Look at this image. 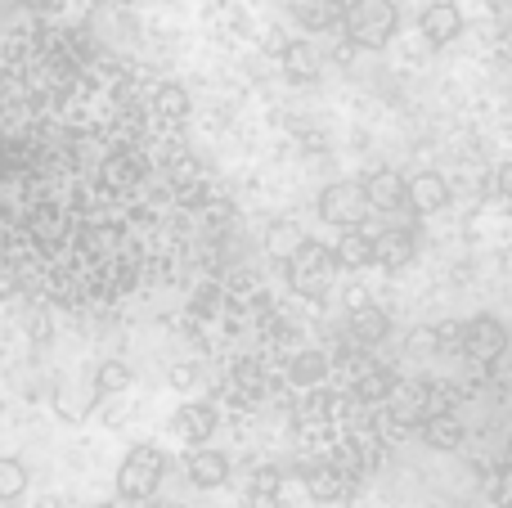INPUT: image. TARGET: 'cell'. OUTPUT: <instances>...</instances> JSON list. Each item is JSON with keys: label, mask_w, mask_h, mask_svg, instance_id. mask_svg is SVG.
Listing matches in <instances>:
<instances>
[{"label": "cell", "mask_w": 512, "mask_h": 508, "mask_svg": "<svg viewBox=\"0 0 512 508\" xmlns=\"http://www.w3.org/2000/svg\"><path fill=\"white\" fill-rule=\"evenodd\" d=\"M364 306H369V288H360V284H351L346 288V311H364Z\"/></svg>", "instance_id": "f1b7e54d"}, {"label": "cell", "mask_w": 512, "mask_h": 508, "mask_svg": "<svg viewBox=\"0 0 512 508\" xmlns=\"http://www.w3.org/2000/svg\"><path fill=\"white\" fill-rule=\"evenodd\" d=\"M459 347L477 360H495L508 347V329L499 324V315H472L468 324H459Z\"/></svg>", "instance_id": "5b68a950"}, {"label": "cell", "mask_w": 512, "mask_h": 508, "mask_svg": "<svg viewBox=\"0 0 512 508\" xmlns=\"http://www.w3.org/2000/svg\"><path fill=\"white\" fill-rule=\"evenodd\" d=\"M360 189H364V203L378 207V212H396V207L405 203V176H400V171H391V167L369 171Z\"/></svg>", "instance_id": "52a82bcc"}, {"label": "cell", "mask_w": 512, "mask_h": 508, "mask_svg": "<svg viewBox=\"0 0 512 508\" xmlns=\"http://www.w3.org/2000/svg\"><path fill=\"white\" fill-rule=\"evenodd\" d=\"M418 32H423L432 45H450L454 36L463 32L459 5H454V0H436V5H427L423 14H418Z\"/></svg>", "instance_id": "8992f818"}, {"label": "cell", "mask_w": 512, "mask_h": 508, "mask_svg": "<svg viewBox=\"0 0 512 508\" xmlns=\"http://www.w3.org/2000/svg\"><path fill=\"white\" fill-rule=\"evenodd\" d=\"M387 333H391V320H387V311H378V306H364V311H355L351 315V338L360 342V347H378V342H387Z\"/></svg>", "instance_id": "9a60e30c"}, {"label": "cell", "mask_w": 512, "mask_h": 508, "mask_svg": "<svg viewBox=\"0 0 512 508\" xmlns=\"http://www.w3.org/2000/svg\"><path fill=\"white\" fill-rule=\"evenodd\" d=\"M252 491H256V495H274V491H279V473H274V468L256 473V477H252Z\"/></svg>", "instance_id": "83f0119b"}, {"label": "cell", "mask_w": 512, "mask_h": 508, "mask_svg": "<svg viewBox=\"0 0 512 508\" xmlns=\"http://www.w3.org/2000/svg\"><path fill=\"white\" fill-rule=\"evenodd\" d=\"M405 198L418 207V212H441V207L450 203V185H445L436 171H423V176H414L405 185Z\"/></svg>", "instance_id": "8fae6325"}, {"label": "cell", "mask_w": 512, "mask_h": 508, "mask_svg": "<svg viewBox=\"0 0 512 508\" xmlns=\"http://www.w3.org/2000/svg\"><path fill=\"white\" fill-rule=\"evenodd\" d=\"M396 5L391 0H360L355 9H346V41L355 50H382L396 36Z\"/></svg>", "instance_id": "6da1fadb"}, {"label": "cell", "mask_w": 512, "mask_h": 508, "mask_svg": "<svg viewBox=\"0 0 512 508\" xmlns=\"http://www.w3.org/2000/svg\"><path fill=\"white\" fill-rule=\"evenodd\" d=\"M167 378H171V387H176V392H189V387L198 383V369H194V360H176V365L167 369Z\"/></svg>", "instance_id": "d4e9b609"}, {"label": "cell", "mask_w": 512, "mask_h": 508, "mask_svg": "<svg viewBox=\"0 0 512 508\" xmlns=\"http://www.w3.org/2000/svg\"><path fill=\"white\" fill-rule=\"evenodd\" d=\"M328 5H333V9H355L360 0H328Z\"/></svg>", "instance_id": "f546056e"}, {"label": "cell", "mask_w": 512, "mask_h": 508, "mask_svg": "<svg viewBox=\"0 0 512 508\" xmlns=\"http://www.w3.org/2000/svg\"><path fill=\"white\" fill-rule=\"evenodd\" d=\"M27 491V464H23V459H14V455H9V459H0V500H18V495H23Z\"/></svg>", "instance_id": "ffe728a7"}, {"label": "cell", "mask_w": 512, "mask_h": 508, "mask_svg": "<svg viewBox=\"0 0 512 508\" xmlns=\"http://www.w3.org/2000/svg\"><path fill=\"white\" fill-rule=\"evenodd\" d=\"M409 351H441V342H436V329L409 333Z\"/></svg>", "instance_id": "4316f807"}, {"label": "cell", "mask_w": 512, "mask_h": 508, "mask_svg": "<svg viewBox=\"0 0 512 508\" xmlns=\"http://www.w3.org/2000/svg\"><path fill=\"white\" fill-rule=\"evenodd\" d=\"M234 378H239V387H248V392H261V383H265L256 360H239V365H234Z\"/></svg>", "instance_id": "484cf974"}, {"label": "cell", "mask_w": 512, "mask_h": 508, "mask_svg": "<svg viewBox=\"0 0 512 508\" xmlns=\"http://www.w3.org/2000/svg\"><path fill=\"white\" fill-rule=\"evenodd\" d=\"M283 266H288L292 288H301V293H310V297L324 293L328 275L337 270V266H333V248H324V243H315V239H301V248L292 252Z\"/></svg>", "instance_id": "3957f363"}, {"label": "cell", "mask_w": 512, "mask_h": 508, "mask_svg": "<svg viewBox=\"0 0 512 508\" xmlns=\"http://www.w3.org/2000/svg\"><path fill=\"white\" fill-rule=\"evenodd\" d=\"M283 59V72H288V81H315L319 77V54L310 41H288L279 50Z\"/></svg>", "instance_id": "5bb4252c"}, {"label": "cell", "mask_w": 512, "mask_h": 508, "mask_svg": "<svg viewBox=\"0 0 512 508\" xmlns=\"http://www.w3.org/2000/svg\"><path fill=\"white\" fill-rule=\"evenodd\" d=\"M301 239H306V234H301L297 221H270L265 225V252H270L274 261H288L292 252L301 248Z\"/></svg>", "instance_id": "2e32d148"}, {"label": "cell", "mask_w": 512, "mask_h": 508, "mask_svg": "<svg viewBox=\"0 0 512 508\" xmlns=\"http://www.w3.org/2000/svg\"><path fill=\"white\" fill-rule=\"evenodd\" d=\"M333 266L337 270H364L373 266V239L364 230H346L333 248Z\"/></svg>", "instance_id": "7c38bea8"}, {"label": "cell", "mask_w": 512, "mask_h": 508, "mask_svg": "<svg viewBox=\"0 0 512 508\" xmlns=\"http://www.w3.org/2000/svg\"><path fill=\"white\" fill-rule=\"evenodd\" d=\"M319 216H324L328 225H342V230H360L364 216H369L360 180H333V185L319 194Z\"/></svg>", "instance_id": "277c9868"}, {"label": "cell", "mask_w": 512, "mask_h": 508, "mask_svg": "<svg viewBox=\"0 0 512 508\" xmlns=\"http://www.w3.org/2000/svg\"><path fill=\"white\" fill-rule=\"evenodd\" d=\"M292 14H297L301 27H310V32H324V27H333L337 9L328 5V0H292Z\"/></svg>", "instance_id": "d6986e66"}, {"label": "cell", "mask_w": 512, "mask_h": 508, "mask_svg": "<svg viewBox=\"0 0 512 508\" xmlns=\"http://www.w3.org/2000/svg\"><path fill=\"white\" fill-rule=\"evenodd\" d=\"M396 392V374L391 369H373V374L360 378V401H387Z\"/></svg>", "instance_id": "603a6c76"}, {"label": "cell", "mask_w": 512, "mask_h": 508, "mask_svg": "<svg viewBox=\"0 0 512 508\" xmlns=\"http://www.w3.org/2000/svg\"><path fill=\"white\" fill-rule=\"evenodd\" d=\"M131 387V365L126 360H104L95 369V396H117Z\"/></svg>", "instance_id": "ac0fdd59"}, {"label": "cell", "mask_w": 512, "mask_h": 508, "mask_svg": "<svg viewBox=\"0 0 512 508\" xmlns=\"http://www.w3.org/2000/svg\"><path fill=\"white\" fill-rule=\"evenodd\" d=\"M162 482V450L153 446H135L131 455L117 468V495L122 500H149Z\"/></svg>", "instance_id": "7a4b0ae2"}, {"label": "cell", "mask_w": 512, "mask_h": 508, "mask_svg": "<svg viewBox=\"0 0 512 508\" xmlns=\"http://www.w3.org/2000/svg\"><path fill=\"white\" fill-rule=\"evenodd\" d=\"M95 401H99V396H81V401H77V387L59 383V396H54V410H59L63 419L77 423V419H86V414L95 410Z\"/></svg>", "instance_id": "44dd1931"}, {"label": "cell", "mask_w": 512, "mask_h": 508, "mask_svg": "<svg viewBox=\"0 0 512 508\" xmlns=\"http://www.w3.org/2000/svg\"><path fill=\"white\" fill-rule=\"evenodd\" d=\"M185 473L198 491H216V486L230 482V459H225L221 450H194L189 464H185Z\"/></svg>", "instance_id": "9c48e42d"}, {"label": "cell", "mask_w": 512, "mask_h": 508, "mask_svg": "<svg viewBox=\"0 0 512 508\" xmlns=\"http://www.w3.org/2000/svg\"><path fill=\"white\" fill-rule=\"evenodd\" d=\"M423 441L432 450H459L468 441V428H463L454 414H427L423 419Z\"/></svg>", "instance_id": "4fadbf2b"}, {"label": "cell", "mask_w": 512, "mask_h": 508, "mask_svg": "<svg viewBox=\"0 0 512 508\" xmlns=\"http://www.w3.org/2000/svg\"><path fill=\"white\" fill-rule=\"evenodd\" d=\"M153 108H158L162 117H185L189 113V90L176 86V81H167V86H158V95H153Z\"/></svg>", "instance_id": "7402d4cb"}, {"label": "cell", "mask_w": 512, "mask_h": 508, "mask_svg": "<svg viewBox=\"0 0 512 508\" xmlns=\"http://www.w3.org/2000/svg\"><path fill=\"white\" fill-rule=\"evenodd\" d=\"M414 261V234L409 230H382L373 239V266L382 270H405Z\"/></svg>", "instance_id": "30bf717a"}, {"label": "cell", "mask_w": 512, "mask_h": 508, "mask_svg": "<svg viewBox=\"0 0 512 508\" xmlns=\"http://www.w3.org/2000/svg\"><path fill=\"white\" fill-rule=\"evenodd\" d=\"M171 432H176L180 441H189V446H203V441L216 432V410L203 401L180 405V410L171 414Z\"/></svg>", "instance_id": "ba28073f"}, {"label": "cell", "mask_w": 512, "mask_h": 508, "mask_svg": "<svg viewBox=\"0 0 512 508\" xmlns=\"http://www.w3.org/2000/svg\"><path fill=\"white\" fill-rule=\"evenodd\" d=\"M306 486H310V495H315V500H337V495H342V482H337L333 468H310Z\"/></svg>", "instance_id": "cb8c5ba5"}, {"label": "cell", "mask_w": 512, "mask_h": 508, "mask_svg": "<svg viewBox=\"0 0 512 508\" xmlns=\"http://www.w3.org/2000/svg\"><path fill=\"white\" fill-rule=\"evenodd\" d=\"M324 374H328V356H324V351H297V356H292V365H288V378L297 387L319 383Z\"/></svg>", "instance_id": "e0dca14e"}, {"label": "cell", "mask_w": 512, "mask_h": 508, "mask_svg": "<svg viewBox=\"0 0 512 508\" xmlns=\"http://www.w3.org/2000/svg\"><path fill=\"white\" fill-rule=\"evenodd\" d=\"M23 5H45V0H23Z\"/></svg>", "instance_id": "4dcf8cb0"}]
</instances>
